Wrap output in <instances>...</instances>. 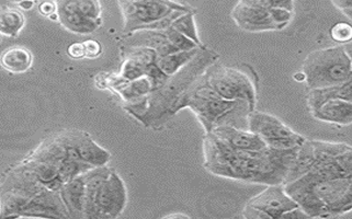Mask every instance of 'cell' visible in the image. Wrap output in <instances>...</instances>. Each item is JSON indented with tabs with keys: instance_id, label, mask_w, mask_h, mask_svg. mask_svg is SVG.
<instances>
[{
	"instance_id": "cell-1",
	"label": "cell",
	"mask_w": 352,
	"mask_h": 219,
	"mask_svg": "<svg viewBox=\"0 0 352 219\" xmlns=\"http://www.w3.org/2000/svg\"><path fill=\"white\" fill-rule=\"evenodd\" d=\"M298 148L263 152H244L226 146L213 135L206 132L204 139V168L222 178H233L246 183H285V176L296 159Z\"/></svg>"
},
{
	"instance_id": "cell-2",
	"label": "cell",
	"mask_w": 352,
	"mask_h": 219,
	"mask_svg": "<svg viewBox=\"0 0 352 219\" xmlns=\"http://www.w3.org/2000/svg\"><path fill=\"white\" fill-rule=\"evenodd\" d=\"M285 192L309 218H329L351 211L352 176L331 180L296 178Z\"/></svg>"
},
{
	"instance_id": "cell-3",
	"label": "cell",
	"mask_w": 352,
	"mask_h": 219,
	"mask_svg": "<svg viewBox=\"0 0 352 219\" xmlns=\"http://www.w3.org/2000/svg\"><path fill=\"white\" fill-rule=\"evenodd\" d=\"M190 108L195 112L206 132L221 125L248 130L252 108L246 101H230L221 97L210 86L204 73L190 84L178 103V111Z\"/></svg>"
},
{
	"instance_id": "cell-4",
	"label": "cell",
	"mask_w": 352,
	"mask_h": 219,
	"mask_svg": "<svg viewBox=\"0 0 352 219\" xmlns=\"http://www.w3.org/2000/svg\"><path fill=\"white\" fill-rule=\"evenodd\" d=\"M351 60L350 43L311 51L302 65L307 88L331 87L352 80Z\"/></svg>"
},
{
	"instance_id": "cell-5",
	"label": "cell",
	"mask_w": 352,
	"mask_h": 219,
	"mask_svg": "<svg viewBox=\"0 0 352 219\" xmlns=\"http://www.w3.org/2000/svg\"><path fill=\"white\" fill-rule=\"evenodd\" d=\"M125 31L165 30L182 14L192 12L171 0H119Z\"/></svg>"
},
{
	"instance_id": "cell-6",
	"label": "cell",
	"mask_w": 352,
	"mask_h": 219,
	"mask_svg": "<svg viewBox=\"0 0 352 219\" xmlns=\"http://www.w3.org/2000/svg\"><path fill=\"white\" fill-rule=\"evenodd\" d=\"M204 76L221 97L230 101H246L252 111L255 110L257 86L255 80L244 71L212 64L206 68Z\"/></svg>"
},
{
	"instance_id": "cell-7",
	"label": "cell",
	"mask_w": 352,
	"mask_h": 219,
	"mask_svg": "<svg viewBox=\"0 0 352 219\" xmlns=\"http://www.w3.org/2000/svg\"><path fill=\"white\" fill-rule=\"evenodd\" d=\"M248 130L257 134L267 147L276 150L298 148L307 139L289 128L279 117L256 110L248 115Z\"/></svg>"
},
{
	"instance_id": "cell-8",
	"label": "cell",
	"mask_w": 352,
	"mask_h": 219,
	"mask_svg": "<svg viewBox=\"0 0 352 219\" xmlns=\"http://www.w3.org/2000/svg\"><path fill=\"white\" fill-rule=\"evenodd\" d=\"M56 14L66 30L89 34L101 25L99 0H56Z\"/></svg>"
},
{
	"instance_id": "cell-9",
	"label": "cell",
	"mask_w": 352,
	"mask_h": 219,
	"mask_svg": "<svg viewBox=\"0 0 352 219\" xmlns=\"http://www.w3.org/2000/svg\"><path fill=\"white\" fill-rule=\"evenodd\" d=\"M246 206L261 211L265 219H274L281 218L285 211L298 207V204L285 192L283 184H274L250 198Z\"/></svg>"
},
{
	"instance_id": "cell-10",
	"label": "cell",
	"mask_w": 352,
	"mask_h": 219,
	"mask_svg": "<svg viewBox=\"0 0 352 219\" xmlns=\"http://www.w3.org/2000/svg\"><path fill=\"white\" fill-rule=\"evenodd\" d=\"M274 10H265L257 5H248L239 0L230 16L236 25L247 32L279 31L272 16Z\"/></svg>"
},
{
	"instance_id": "cell-11",
	"label": "cell",
	"mask_w": 352,
	"mask_h": 219,
	"mask_svg": "<svg viewBox=\"0 0 352 219\" xmlns=\"http://www.w3.org/2000/svg\"><path fill=\"white\" fill-rule=\"evenodd\" d=\"M222 143L230 148L244 152H263L267 147L257 134L245 128H237L230 125H221L211 130Z\"/></svg>"
},
{
	"instance_id": "cell-12",
	"label": "cell",
	"mask_w": 352,
	"mask_h": 219,
	"mask_svg": "<svg viewBox=\"0 0 352 219\" xmlns=\"http://www.w3.org/2000/svg\"><path fill=\"white\" fill-rule=\"evenodd\" d=\"M311 117L329 124L350 125L352 123V101L331 99L311 110Z\"/></svg>"
},
{
	"instance_id": "cell-13",
	"label": "cell",
	"mask_w": 352,
	"mask_h": 219,
	"mask_svg": "<svg viewBox=\"0 0 352 219\" xmlns=\"http://www.w3.org/2000/svg\"><path fill=\"white\" fill-rule=\"evenodd\" d=\"M352 80L344 82V84L331 86V87L317 88L309 89L307 95V106L309 110L317 108L325 101L331 99H342V100L352 101Z\"/></svg>"
},
{
	"instance_id": "cell-14",
	"label": "cell",
	"mask_w": 352,
	"mask_h": 219,
	"mask_svg": "<svg viewBox=\"0 0 352 219\" xmlns=\"http://www.w3.org/2000/svg\"><path fill=\"white\" fill-rule=\"evenodd\" d=\"M33 57L29 49L14 46L3 51L0 57V64L6 71L14 73H25L32 66Z\"/></svg>"
},
{
	"instance_id": "cell-15",
	"label": "cell",
	"mask_w": 352,
	"mask_h": 219,
	"mask_svg": "<svg viewBox=\"0 0 352 219\" xmlns=\"http://www.w3.org/2000/svg\"><path fill=\"white\" fill-rule=\"evenodd\" d=\"M204 47V46H202ZM202 47H197V49H191V51H180L173 53V54L166 55L163 57H157L156 64L160 68L162 73H165L167 77H173L176 75L178 71H182L188 62L197 56L199 51Z\"/></svg>"
},
{
	"instance_id": "cell-16",
	"label": "cell",
	"mask_w": 352,
	"mask_h": 219,
	"mask_svg": "<svg viewBox=\"0 0 352 219\" xmlns=\"http://www.w3.org/2000/svg\"><path fill=\"white\" fill-rule=\"evenodd\" d=\"M23 14L16 9L0 8V34L5 36H18L25 27Z\"/></svg>"
},
{
	"instance_id": "cell-17",
	"label": "cell",
	"mask_w": 352,
	"mask_h": 219,
	"mask_svg": "<svg viewBox=\"0 0 352 219\" xmlns=\"http://www.w3.org/2000/svg\"><path fill=\"white\" fill-rule=\"evenodd\" d=\"M171 27H174L175 30L187 36L191 41L195 42L197 45L204 46L199 38L198 31L195 27V18H193L192 12H187V14H182L178 16L173 23Z\"/></svg>"
},
{
	"instance_id": "cell-18",
	"label": "cell",
	"mask_w": 352,
	"mask_h": 219,
	"mask_svg": "<svg viewBox=\"0 0 352 219\" xmlns=\"http://www.w3.org/2000/svg\"><path fill=\"white\" fill-rule=\"evenodd\" d=\"M248 5H257L265 10H274V9H287L294 10V1L293 0H241Z\"/></svg>"
},
{
	"instance_id": "cell-19",
	"label": "cell",
	"mask_w": 352,
	"mask_h": 219,
	"mask_svg": "<svg viewBox=\"0 0 352 219\" xmlns=\"http://www.w3.org/2000/svg\"><path fill=\"white\" fill-rule=\"evenodd\" d=\"M331 36L333 41L339 44L350 43L352 38V27L349 23L339 22L331 29Z\"/></svg>"
},
{
	"instance_id": "cell-20",
	"label": "cell",
	"mask_w": 352,
	"mask_h": 219,
	"mask_svg": "<svg viewBox=\"0 0 352 219\" xmlns=\"http://www.w3.org/2000/svg\"><path fill=\"white\" fill-rule=\"evenodd\" d=\"M85 46V57L87 58H97L98 56H100L101 45L99 42L95 41V40H87L84 42Z\"/></svg>"
},
{
	"instance_id": "cell-21",
	"label": "cell",
	"mask_w": 352,
	"mask_h": 219,
	"mask_svg": "<svg viewBox=\"0 0 352 219\" xmlns=\"http://www.w3.org/2000/svg\"><path fill=\"white\" fill-rule=\"evenodd\" d=\"M68 56H71L73 60H80L85 57V46L84 43H73L68 46Z\"/></svg>"
},
{
	"instance_id": "cell-22",
	"label": "cell",
	"mask_w": 352,
	"mask_h": 219,
	"mask_svg": "<svg viewBox=\"0 0 352 219\" xmlns=\"http://www.w3.org/2000/svg\"><path fill=\"white\" fill-rule=\"evenodd\" d=\"M333 5L342 14L347 16L348 19L351 20L352 3L351 0H331Z\"/></svg>"
},
{
	"instance_id": "cell-23",
	"label": "cell",
	"mask_w": 352,
	"mask_h": 219,
	"mask_svg": "<svg viewBox=\"0 0 352 219\" xmlns=\"http://www.w3.org/2000/svg\"><path fill=\"white\" fill-rule=\"evenodd\" d=\"M38 11L43 16H50L51 14L56 12V5L54 3H52V1H44L38 7Z\"/></svg>"
},
{
	"instance_id": "cell-24",
	"label": "cell",
	"mask_w": 352,
	"mask_h": 219,
	"mask_svg": "<svg viewBox=\"0 0 352 219\" xmlns=\"http://www.w3.org/2000/svg\"><path fill=\"white\" fill-rule=\"evenodd\" d=\"M281 218H309L300 207H296V209H291V211H285V214L282 215Z\"/></svg>"
},
{
	"instance_id": "cell-25",
	"label": "cell",
	"mask_w": 352,
	"mask_h": 219,
	"mask_svg": "<svg viewBox=\"0 0 352 219\" xmlns=\"http://www.w3.org/2000/svg\"><path fill=\"white\" fill-rule=\"evenodd\" d=\"M292 78L296 82H305V80H307V76H305L303 71H298L293 73Z\"/></svg>"
},
{
	"instance_id": "cell-26",
	"label": "cell",
	"mask_w": 352,
	"mask_h": 219,
	"mask_svg": "<svg viewBox=\"0 0 352 219\" xmlns=\"http://www.w3.org/2000/svg\"><path fill=\"white\" fill-rule=\"evenodd\" d=\"M33 5H34L33 0H22L19 3L20 8L23 9V10H30V9H32Z\"/></svg>"
},
{
	"instance_id": "cell-27",
	"label": "cell",
	"mask_w": 352,
	"mask_h": 219,
	"mask_svg": "<svg viewBox=\"0 0 352 219\" xmlns=\"http://www.w3.org/2000/svg\"><path fill=\"white\" fill-rule=\"evenodd\" d=\"M189 217L186 214H171L164 216V218H189Z\"/></svg>"
},
{
	"instance_id": "cell-28",
	"label": "cell",
	"mask_w": 352,
	"mask_h": 219,
	"mask_svg": "<svg viewBox=\"0 0 352 219\" xmlns=\"http://www.w3.org/2000/svg\"><path fill=\"white\" fill-rule=\"evenodd\" d=\"M10 1H14V3H20L22 0H10Z\"/></svg>"
}]
</instances>
